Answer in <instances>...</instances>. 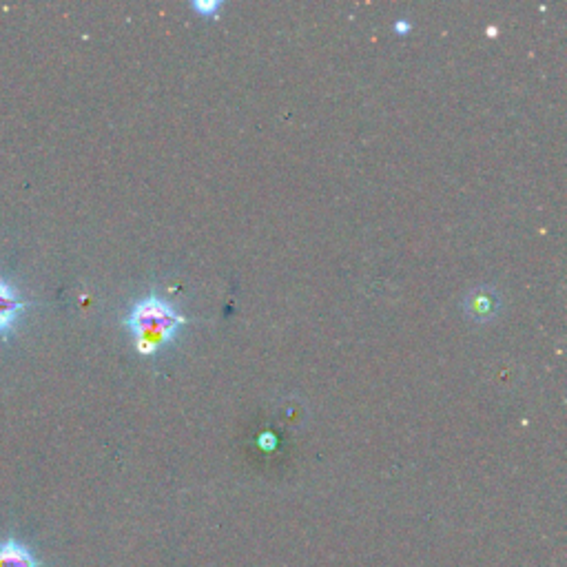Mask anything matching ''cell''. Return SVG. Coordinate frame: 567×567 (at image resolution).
I'll return each instance as SVG.
<instances>
[{"label": "cell", "instance_id": "277c9868", "mask_svg": "<svg viewBox=\"0 0 567 567\" xmlns=\"http://www.w3.org/2000/svg\"><path fill=\"white\" fill-rule=\"evenodd\" d=\"M220 7H222L220 0H209V3H193L195 12H200L202 16H215L220 12Z\"/></svg>", "mask_w": 567, "mask_h": 567}, {"label": "cell", "instance_id": "6da1fadb", "mask_svg": "<svg viewBox=\"0 0 567 567\" xmlns=\"http://www.w3.org/2000/svg\"><path fill=\"white\" fill-rule=\"evenodd\" d=\"M184 324H187V319L178 313V308L158 295H147L133 302L125 317V326L133 335L138 353L147 357L158 355L160 350L173 344Z\"/></svg>", "mask_w": 567, "mask_h": 567}, {"label": "cell", "instance_id": "3957f363", "mask_svg": "<svg viewBox=\"0 0 567 567\" xmlns=\"http://www.w3.org/2000/svg\"><path fill=\"white\" fill-rule=\"evenodd\" d=\"M0 567H40L32 548L16 539L0 541Z\"/></svg>", "mask_w": 567, "mask_h": 567}, {"label": "cell", "instance_id": "7a4b0ae2", "mask_svg": "<svg viewBox=\"0 0 567 567\" xmlns=\"http://www.w3.org/2000/svg\"><path fill=\"white\" fill-rule=\"evenodd\" d=\"M27 308L29 302L25 300V295L20 293V288L14 282H9L7 277L0 275V337L14 331Z\"/></svg>", "mask_w": 567, "mask_h": 567}, {"label": "cell", "instance_id": "5b68a950", "mask_svg": "<svg viewBox=\"0 0 567 567\" xmlns=\"http://www.w3.org/2000/svg\"><path fill=\"white\" fill-rule=\"evenodd\" d=\"M397 29H399V32H406V29H410V27H408L406 23H399V25H397Z\"/></svg>", "mask_w": 567, "mask_h": 567}]
</instances>
